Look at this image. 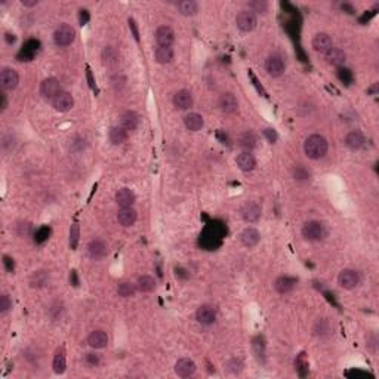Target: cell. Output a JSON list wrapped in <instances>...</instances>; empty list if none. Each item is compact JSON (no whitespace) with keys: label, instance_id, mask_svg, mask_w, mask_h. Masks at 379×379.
Returning <instances> with one entry per match:
<instances>
[{"label":"cell","instance_id":"obj_10","mask_svg":"<svg viewBox=\"0 0 379 379\" xmlns=\"http://www.w3.org/2000/svg\"><path fill=\"white\" fill-rule=\"evenodd\" d=\"M265 70L271 77H280L285 73V61L279 55H271L265 61Z\"/></svg>","mask_w":379,"mask_h":379},{"label":"cell","instance_id":"obj_44","mask_svg":"<svg viewBox=\"0 0 379 379\" xmlns=\"http://www.w3.org/2000/svg\"><path fill=\"white\" fill-rule=\"evenodd\" d=\"M10 307H12L10 298H9L6 294H3V295L0 296V313H1V314H6V313L10 310Z\"/></svg>","mask_w":379,"mask_h":379},{"label":"cell","instance_id":"obj_51","mask_svg":"<svg viewBox=\"0 0 379 379\" xmlns=\"http://www.w3.org/2000/svg\"><path fill=\"white\" fill-rule=\"evenodd\" d=\"M86 77H87V82H89V86H90V89H96V84H95V80H93V76H92V71H90V68L89 67H86Z\"/></svg>","mask_w":379,"mask_h":379},{"label":"cell","instance_id":"obj_33","mask_svg":"<svg viewBox=\"0 0 379 379\" xmlns=\"http://www.w3.org/2000/svg\"><path fill=\"white\" fill-rule=\"evenodd\" d=\"M252 351L256 357L258 362H264L265 360V341L262 337H256L252 341Z\"/></svg>","mask_w":379,"mask_h":379},{"label":"cell","instance_id":"obj_17","mask_svg":"<svg viewBox=\"0 0 379 379\" xmlns=\"http://www.w3.org/2000/svg\"><path fill=\"white\" fill-rule=\"evenodd\" d=\"M40 47V42L39 40H28L24 47L19 50V53L16 55L18 61H31L34 58V55L37 53Z\"/></svg>","mask_w":379,"mask_h":379},{"label":"cell","instance_id":"obj_45","mask_svg":"<svg viewBox=\"0 0 379 379\" xmlns=\"http://www.w3.org/2000/svg\"><path fill=\"white\" fill-rule=\"evenodd\" d=\"M264 136L268 139L270 144H274L277 141V132L273 129V127H265L264 129Z\"/></svg>","mask_w":379,"mask_h":379},{"label":"cell","instance_id":"obj_37","mask_svg":"<svg viewBox=\"0 0 379 379\" xmlns=\"http://www.w3.org/2000/svg\"><path fill=\"white\" fill-rule=\"evenodd\" d=\"M102 61H104V64H108V65L116 64L119 61V52L111 46L105 47L102 52Z\"/></svg>","mask_w":379,"mask_h":379},{"label":"cell","instance_id":"obj_4","mask_svg":"<svg viewBox=\"0 0 379 379\" xmlns=\"http://www.w3.org/2000/svg\"><path fill=\"white\" fill-rule=\"evenodd\" d=\"M74 39H76V30H74L71 25H68V24L59 25V27L55 30V33H53V40H55V43H56L58 46H61V47L71 44V43L74 42Z\"/></svg>","mask_w":379,"mask_h":379},{"label":"cell","instance_id":"obj_21","mask_svg":"<svg viewBox=\"0 0 379 379\" xmlns=\"http://www.w3.org/2000/svg\"><path fill=\"white\" fill-rule=\"evenodd\" d=\"M119 119H120L119 126H122L126 130H135L139 125V116L135 111H125L120 114Z\"/></svg>","mask_w":379,"mask_h":379},{"label":"cell","instance_id":"obj_48","mask_svg":"<svg viewBox=\"0 0 379 379\" xmlns=\"http://www.w3.org/2000/svg\"><path fill=\"white\" fill-rule=\"evenodd\" d=\"M127 24H129V28H130V31H132V34H133V39H135L136 42H139V31H138V27H136L135 19H133V18H129V19H127Z\"/></svg>","mask_w":379,"mask_h":379},{"label":"cell","instance_id":"obj_56","mask_svg":"<svg viewBox=\"0 0 379 379\" xmlns=\"http://www.w3.org/2000/svg\"><path fill=\"white\" fill-rule=\"evenodd\" d=\"M4 39H6V42L10 44V43H15V40H16V37H15V34H10V33H6L4 34Z\"/></svg>","mask_w":379,"mask_h":379},{"label":"cell","instance_id":"obj_2","mask_svg":"<svg viewBox=\"0 0 379 379\" xmlns=\"http://www.w3.org/2000/svg\"><path fill=\"white\" fill-rule=\"evenodd\" d=\"M302 237L305 240H310V242H319L322 240L325 236H326V230H325V225L319 221H308L304 224L302 230Z\"/></svg>","mask_w":379,"mask_h":379},{"label":"cell","instance_id":"obj_38","mask_svg":"<svg viewBox=\"0 0 379 379\" xmlns=\"http://www.w3.org/2000/svg\"><path fill=\"white\" fill-rule=\"evenodd\" d=\"M248 9L252 10L255 15H256V13H265L267 9H268V3L264 1V0H255V1L248 3Z\"/></svg>","mask_w":379,"mask_h":379},{"label":"cell","instance_id":"obj_11","mask_svg":"<svg viewBox=\"0 0 379 379\" xmlns=\"http://www.w3.org/2000/svg\"><path fill=\"white\" fill-rule=\"evenodd\" d=\"M196 319L200 325H205V326H209L212 323H215L216 320V310L209 305V304H205V305H200L197 308V313H196Z\"/></svg>","mask_w":379,"mask_h":379},{"label":"cell","instance_id":"obj_3","mask_svg":"<svg viewBox=\"0 0 379 379\" xmlns=\"http://www.w3.org/2000/svg\"><path fill=\"white\" fill-rule=\"evenodd\" d=\"M236 24H237V28L243 33H249L252 30H255L256 24H258V19H256V15L249 10V9H243L237 13L236 16Z\"/></svg>","mask_w":379,"mask_h":379},{"label":"cell","instance_id":"obj_6","mask_svg":"<svg viewBox=\"0 0 379 379\" xmlns=\"http://www.w3.org/2000/svg\"><path fill=\"white\" fill-rule=\"evenodd\" d=\"M362 279H360V274L356 271V270H351V268H345L339 273L338 276V283L341 288L347 289V291H351V289H356L359 285H360Z\"/></svg>","mask_w":379,"mask_h":379},{"label":"cell","instance_id":"obj_35","mask_svg":"<svg viewBox=\"0 0 379 379\" xmlns=\"http://www.w3.org/2000/svg\"><path fill=\"white\" fill-rule=\"evenodd\" d=\"M239 142H240V147H242V148H245L246 151H251V150H253V148L256 147V136H255L252 132H245V133L240 136Z\"/></svg>","mask_w":379,"mask_h":379},{"label":"cell","instance_id":"obj_28","mask_svg":"<svg viewBox=\"0 0 379 379\" xmlns=\"http://www.w3.org/2000/svg\"><path fill=\"white\" fill-rule=\"evenodd\" d=\"M184 125H185V127H187L188 130H191V132H199V130L203 127L205 120H203V117H202L199 113H190V114L185 116Z\"/></svg>","mask_w":379,"mask_h":379},{"label":"cell","instance_id":"obj_30","mask_svg":"<svg viewBox=\"0 0 379 379\" xmlns=\"http://www.w3.org/2000/svg\"><path fill=\"white\" fill-rule=\"evenodd\" d=\"M326 59H328V62L331 64V65H334V67H339L341 68V65L345 62V52L342 50V49H338V47H334L331 52H328L326 55Z\"/></svg>","mask_w":379,"mask_h":379},{"label":"cell","instance_id":"obj_31","mask_svg":"<svg viewBox=\"0 0 379 379\" xmlns=\"http://www.w3.org/2000/svg\"><path fill=\"white\" fill-rule=\"evenodd\" d=\"M127 139V130L123 129L122 126H114L111 127L110 130V141L114 144V145H122L125 144Z\"/></svg>","mask_w":379,"mask_h":379},{"label":"cell","instance_id":"obj_54","mask_svg":"<svg viewBox=\"0 0 379 379\" xmlns=\"http://www.w3.org/2000/svg\"><path fill=\"white\" fill-rule=\"evenodd\" d=\"M21 3H22V6H27V7H33V6H36L39 1H37V0H21Z\"/></svg>","mask_w":379,"mask_h":379},{"label":"cell","instance_id":"obj_34","mask_svg":"<svg viewBox=\"0 0 379 379\" xmlns=\"http://www.w3.org/2000/svg\"><path fill=\"white\" fill-rule=\"evenodd\" d=\"M136 288L144 294H150L156 289V280L151 276H141L136 282Z\"/></svg>","mask_w":379,"mask_h":379},{"label":"cell","instance_id":"obj_1","mask_svg":"<svg viewBox=\"0 0 379 379\" xmlns=\"http://www.w3.org/2000/svg\"><path fill=\"white\" fill-rule=\"evenodd\" d=\"M328 148H329L328 139L319 133L310 135L304 142V153L307 154L308 159H313V160H319L325 157L328 153Z\"/></svg>","mask_w":379,"mask_h":379},{"label":"cell","instance_id":"obj_27","mask_svg":"<svg viewBox=\"0 0 379 379\" xmlns=\"http://www.w3.org/2000/svg\"><path fill=\"white\" fill-rule=\"evenodd\" d=\"M295 286H296V279L289 277V276H282L274 283V289L279 294H289L291 291H294Z\"/></svg>","mask_w":379,"mask_h":379},{"label":"cell","instance_id":"obj_52","mask_svg":"<svg viewBox=\"0 0 379 379\" xmlns=\"http://www.w3.org/2000/svg\"><path fill=\"white\" fill-rule=\"evenodd\" d=\"M86 362L90 365V366H96L99 363V357L96 354H86Z\"/></svg>","mask_w":379,"mask_h":379},{"label":"cell","instance_id":"obj_7","mask_svg":"<svg viewBox=\"0 0 379 379\" xmlns=\"http://www.w3.org/2000/svg\"><path fill=\"white\" fill-rule=\"evenodd\" d=\"M240 215L242 218L249 222V224H253V222H258L261 215H262V208L259 203L256 202H248L243 205V208L240 209Z\"/></svg>","mask_w":379,"mask_h":379},{"label":"cell","instance_id":"obj_16","mask_svg":"<svg viewBox=\"0 0 379 379\" xmlns=\"http://www.w3.org/2000/svg\"><path fill=\"white\" fill-rule=\"evenodd\" d=\"M138 219V213L133 208H120L117 212V221L122 227H132Z\"/></svg>","mask_w":379,"mask_h":379},{"label":"cell","instance_id":"obj_19","mask_svg":"<svg viewBox=\"0 0 379 379\" xmlns=\"http://www.w3.org/2000/svg\"><path fill=\"white\" fill-rule=\"evenodd\" d=\"M87 253H89V256H90L92 259H95V261L102 259V258H105V255H107V245H105L102 240L95 239V240H92V242L87 245Z\"/></svg>","mask_w":379,"mask_h":379},{"label":"cell","instance_id":"obj_50","mask_svg":"<svg viewBox=\"0 0 379 379\" xmlns=\"http://www.w3.org/2000/svg\"><path fill=\"white\" fill-rule=\"evenodd\" d=\"M79 21H80V25H84V24L89 21V12L84 10V9H82L80 13H79Z\"/></svg>","mask_w":379,"mask_h":379},{"label":"cell","instance_id":"obj_24","mask_svg":"<svg viewBox=\"0 0 379 379\" xmlns=\"http://www.w3.org/2000/svg\"><path fill=\"white\" fill-rule=\"evenodd\" d=\"M52 368L53 372L58 375H62L67 369V354H65V348L59 347L55 354H53V362H52Z\"/></svg>","mask_w":379,"mask_h":379},{"label":"cell","instance_id":"obj_12","mask_svg":"<svg viewBox=\"0 0 379 379\" xmlns=\"http://www.w3.org/2000/svg\"><path fill=\"white\" fill-rule=\"evenodd\" d=\"M196 363L191 360V359H179L176 363H175V374L179 377V378H188V377H193L196 374Z\"/></svg>","mask_w":379,"mask_h":379},{"label":"cell","instance_id":"obj_53","mask_svg":"<svg viewBox=\"0 0 379 379\" xmlns=\"http://www.w3.org/2000/svg\"><path fill=\"white\" fill-rule=\"evenodd\" d=\"M216 136L222 141V144H228V136H227V135H224V132H222L221 129L216 132Z\"/></svg>","mask_w":379,"mask_h":379},{"label":"cell","instance_id":"obj_15","mask_svg":"<svg viewBox=\"0 0 379 379\" xmlns=\"http://www.w3.org/2000/svg\"><path fill=\"white\" fill-rule=\"evenodd\" d=\"M219 108L225 114H234L239 110V101L231 92L222 93L221 98H219Z\"/></svg>","mask_w":379,"mask_h":379},{"label":"cell","instance_id":"obj_42","mask_svg":"<svg viewBox=\"0 0 379 379\" xmlns=\"http://www.w3.org/2000/svg\"><path fill=\"white\" fill-rule=\"evenodd\" d=\"M46 280H47L46 273H44V271H39V273H36V274L33 276V279H31V288H42V286L46 283Z\"/></svg>","mask_w":379,"mask_h":379},{"label":"cell","instance_id":"obj_55","mask_svg":"<svg viewBox=\"0 0 379 379\" xmlns=\"http://www.w3.org/2000/svg\"><path fill=\"white\" fill-rule=\"evenodd\" d=\"M0 98H1L0 110H1V111H4V110H6V107H7V99H6V95H4V93H1V95H0Z\"/></svg>","mask_w":379,"mask_h":379},{"label":"cell","instance_id":"obj_13","mask_svg":"<svg viewBox=\"0 0 379 379\" xmlns=\"http://www.w3.org/2000/svg\"><path fill=\"white\" fill-rule=\"evenodd\" d=\"M156 42L159 46H172L175 42V31L169 25H160L156 30Z\"/></svg>","mask_w":379,"mask_h":379},{"label":"cell","instance_id":"obj_43","mask_svg":"<svg viewBox=\"0 0 379 379\" xmlns=\"http://www.w3.org/2000/svg\"><path fill=\"white\" fill-rule=\"evenodd\" d=\"M338 77H339L341 82H344L347 84H350L353 82V73L348 68H339L338 70Z\"/></svg>","mask_w":379,"mask_h":379},{"label":"cell","instance_id":"obj_49","mask_svg":"<svg viewBox=\"0 0 379 379\" xmlns=\"http://www.w3.org/2000/svg\"><path fill=\"white\" fill-rule=\"evenodd\" d=\"M295 178L299 179V181L308 179V178H310V172L305 170L304 168H296V169H295Z\"/></svg>","mask_w":379,"mask_h":379},{"label":"cell","instance_id":"obj_46","mask_svg":"<svg viewBox=\"0 0 379 379\" xmlns=\"http://www.w3.org/2000/svg\"><path fill=\"white\" fill-rule=\"evenodd\" d=\"M249 76H251V79H252V82H253V86L256 87V90L262 95V96H267V92H265V89L262 87V84L258 82V79L255 77V74L252 73V70H249Z\"/></svg>","mask_w":379,"mask_h":379},{"label":"cell","instance_id":"obj_26","mask_svg":"<svg viewBox=\"0 0 379 379\" xmlns=\"http://www.w3.org/2000/svg\"><path fill=\"white\" fill-rule=\"evenodd\" d=\"M173 49L170 46H157L154 50V58L159 64H170L173 61Z\"/></svg>","mask_w":379,"mask_h":379},{"label":"cell","instance_id":"obj_47","mask_svg":"<svg viewBox=\"0 0 379 379\" xmlns=\"http://www.w3.org/2000/svg\"><path fill=\"white\" fill-rule=\"evenodd\" d=\"M3 265H4V270H6L7 273H13V271H15V262H13V259H12L10 256H7V255L3 256Z\"/></svg>","mask_w":379,"mask_h":379},{"label":"cell","instance_id":"obj_29","mask_svg":"<svg viewBox=\"0 0 379 379\" xmlns=\"http://www.w3.org/2000/svg\"><path fill=\"white\" fill-rule=\"evenodd\" d=\"M365 136L360 130H353L345 136V145L350 150H360L365 145Z\"/></svg>","mask_w":379,"mask_h":379},{"label":"cell","instance_id":"obj_8","mask_svg":"<svg viewBox=\"0 0 379 379\" xmlns=\"http://www.w3.org/2000/svg\"><path fill=\"white\" fill-rule=\"evenodd\" d=\"M19 82V76L16 73V70L10 68V67H4L0 71V86L3 90H13L18 86Z\"/></svg>","mask_w":379,"mask_h":379},{"label":"cell","instance_id":"obj_23","mask_svg":"<svg viewBox=\"0 0 379 379\" xmlns=\"http://www.w3.org/2000/svg\"><path fill=\"white\" fill-rule=\"evenodd\" d=\"M236 163H237V166H239L243 172H251V170H253L255 166H256V160H255V157H253V154H252L251 151H243V153H240V154L237 156V159H236Z\"/></svg>","mask_w":379,"mask_h":379},{"label":"cell","instance_id":"obj_18","mask_svg":"<svg viewBox=\"0 0 379 379\" xmlns=\"http://www.w3.org/2000/svg\"><path fill=\"white\" fill-rule=\"evenodd\" d=\"M193 95H191V92L190 90H187V89H181V90H178L176 93H175V96H173V104H175V107L176 108H179V110H188L190 107H193Z\"/></svg>","mask_w":379,"mask_h":379},{"label":"cell","instance_id":"obj_9","mask_svg":"<svg viewBox=\"0 0 379 379\" xmlns=\"http://www.w3.org/2000/svg\"><path fill=\"white\" fill-rule=\"evenodd\" d=\"M313 49L317 53L326 55L328 52H331L334 49V40L328 33H319L314 36L313 39Z\"/></svg>","mask_w":379,"mask_h":379},{"label":"cell","instance_id":"obj_32","mask_svg":"<svg viewBox=\"0 0 379 379\" xmlns=\"http://www.w3.org/2000/svg\"><path fill=\"white\" fill-rule=\"evenodd\" d=\"M178 9L184 16H193L199 12V3L194 0H182L178 3Z\"/></svg>","mask_w":379,"mask_h":379},{"label":"cell","instance_id":"obj_41","mask_svg":"<svg viewBox=\"0 0 379 379\" xmlns=\"http://www.w3.org/2000/svg\"><path fill=\"white\" fill-rule=\"evenodd\" d=\"M225 368H227V372H228V374L237 375V374H240V372L243 371V363H242V360H239V359H231V360L227 362Z\"/></svg>","mask_w":379,"mask_h":379},{"label":"cell","instance_id":"obj_20","mask_svg":"<svg viewBox=\"0 0 379 379\" xmlns=\"http://www.w3.org/2000/svg\"><path fill=\"white\" fill-rule=\"evenodd\" d=\"M135 200H136V196L130 188H120L116 193V203L120 208H132Z\"/></svg>","mask_w":379,"mask_h":379},{"label":"cell","instance_id":"obj_14","mask_svg":"<svg viewBox=\"0 0 379 379\" xmlns=\"http://www.w3.org/2000/svg\"><path fill=\"white\" fill-rule=\"evenodd\" d=\"M52 105L56 111L59 113H67L70 111L73 107H74V98L71 93L68 92H61L53 101H52Z\"/></svg>","mask_w":379,"mask_h":379},{"label":"cell","instance_id":"obj_25","mask_svg":"<svg viewBox=\"0 0 379 379\" xmlns=\"http://www.w3.org/2000/svg\"><path fill=\"white\" fill-rule=\"evenodd\" d=\"M87 344L95 348V350H101L105 348L108 344V337L104 331H93L89 337H87Z\"/></svg>","mask_w":379,"mask_h":379},{"label":"cell","instance_id":"obj_39","mask_svg":"<svg viewBox=\"0 0 379 379\" xmlns=\"http://www.w3.org/2000/svg\"><path fill=\"white\" fill-rule=\"evenodd\" d=\"M80 240V227L77 222H74L70 228V246L71 249H76Z\"/></svg>","mask_w":379,"mask_h":379},{"label":"cell","instance_id":"obj_36","mask_svg":"<svg viewBox=\"0 0 379 379\" xmlns=\"http://www.w3.org/2000/svg\"><path fill=\"white\" fill-rule=\"evenodd\" d=\"M136 285H133V283H129V282H123V283H120L119 285V288H117V294L122 296V298H132V296H135V294H136Z\"/></svg>","mask_w":379,"mask_h":379},{"label":"cell","instance_id":"obj_40","mask_svg":"<svg viewBox=\"0 0 379 379\" xmlns=\"http://www.w3.org/2000/svg\"><path fill=\"white\" fill-rule=\"evenodd\" d=\"M49 234H50V228L46 227V225H43V227H40V228L34 233V242H36L37 245H42V243H44V242L49 239Z\"/></svg>","mask_w":379,"mask_h":379},{"label":"cell","instance_id":"obj_5","mask_svg":"<svg viewBox=\"0 0 379 379\" xmlns=\"http://www.w3.org/2000/svg\"><path fill=\"white\" fill-rule=\"evenodd\" d=\"M61 92H64V90H62V87H61L59 80L55 79V77H47V79H44V80L40 83V93H42V96L46 98V99L53 101Z\"/></svg>","mask_w":379,"mask_h":379},{"label":"cell","instance_id":"obj_22","mask_svg":"<svg viewBox=\"0 0 379 379\" xmlns=\"http://www.w3.org/2000/svg\"><path fill=\"white\" fill-rule=\"evenodd\" d=\"M261 240V234L258 230L252 228V227H248L242 231L240 234V242L246 246V248H253L259 243Z\"/></svg>","mask_w":379,"mask_h":379}]
</instances>
